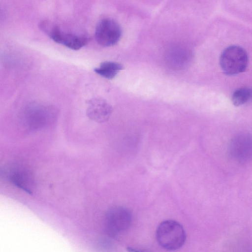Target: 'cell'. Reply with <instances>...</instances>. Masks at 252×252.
Segmentation results:
<instances>
[{
  "mask_svg": "<svg viewBox=\"0 0 252 252\" xmlns=\"http://www.w3.org/2000/svg\"><path fill=\"white\" fill-rule=\"evenodd\" d=\"M252 97V91L248 88H241L235 90L231 97L232 102L235 106L242 105Z\"/></svg>",
  "mask_w": 252,
  "mask_h": 252,
  "instance_id": "7c38bea8",
  "label": "cell"
},
{
  "mask_svg": "<svg viewBox=\"0 0 252 252\" xmlns=\"http://www.w3.org/2000/svg\"><path fill=\"white\" fill-rule=\"evenodd\" d=\"M122 31L119 24L111 18H104L97 24L94 36L99 45L108 47L116 44L120 40Z\"/></svg>",
  "mask_w": 252,
  "mask_h": 252,
  "instance_id": "8992f818",
  "label": "cell"
},
{
  "mask_svg": "<svg viewBox=\"0 0 252 252\" xmlns=\"http://www.w3.org/2000/svg\"><path fill=\"white\" fill-rule=\"evenodd\" d=\"M132 215L130 211L123 206L110 208L105 217V226L108 234L114 237L126 231L130 226Z\"/></svg>",
  "mask_w": 252,
  "mask_h": 252,
  "instance_id": "5b68a950",
  "label": "cell"
},
{
  "mask_svg": "<svg viewBox=\"0 0 252 252\" xmlns=\"http://www.w3.org/2000/svg\"><path fill=\"white\" fill-rule=\"evenodd\" d=\"M56 113L48 106L32 105L24 113V124L31 130H38L49 126L55 120Z\"/></svg>",
  "mask_w": 252,
  "mask_h": 252,
  "instance_id": "277c9868",
  "label": "cell"
},
{
  "mask_svg": "<svg viewBox=\"0 0 252 252\" xmlns=\"http://www.w3.org/2000/svg\"><path fill=\"white\" fill-rule=\"evenodd\" d=\"M156 235L158 244L168 251L180 249L186 240L184 227L178 222L173 220L161 222L157 227Z\"/></svg>",
  "mask_w": 252,
  "mask_h": 252,
  "instance_id": "6da1fadb",
  "label": "cell"
},
{
  "mask_svg": "<svg viewBox=\"0 0 252 252\" xmlns=\"http://www.w3.org/2000/svg\"><path fill=\"white\" fill-rule=\"evenodd\" d=\"M122 68V65L119 63L106 61L95 68L94 71L105 78L111 79L115 77Z\"/></svg>",
  "mask_w": 252,
  "mask_h": 252,
  "instance_id": "30bf717a",
  "label": "cell"
},
{
  "mask_svg": "<svg viewBox=\"0 0 252 252\" xmlns=\"http://www.w3.org/2000/svg\"><path fill=\"white\" fill-rule=\"evenodd\" d=\"M39 28L53 41L61 44L63 32L58 26L50 21L44 20L40 22Z\"/></svg>",
  "mask_w": 252,
  "mask_h": 252,
  "instance_id": "8fae6325",
  "label": "cell"
},
{
  "mask_svg": "<svg viewBox=\"0 0 252 252\" xmlns=\"http://www.w3.org/2000/svg\"><path fill=\"white\" fill-rule=\"evenodd\" d=\"M126 250L128 252H143L130 247H127Z\"/></svg>",
  "mask_w": 252,
  "mask_h": 252,
  "instance_id": "4fadbf2b",
  "label": "cell"
},
{
  "mask_svg": "<svg viewBox=\"0 0 252 252\" xmlns=\"http://www.w3.org/2000/svg\"><path fill=\"white\" fill-rule=\"evenodd\" d=\"M0 174L8 182L30 194L35 189V179L32 172L23 164L9 163L1 168Z\"/></svg>",
  "mask_w": 252,
  "mask_h": 252,
  "instance_id": "7a4b0ae2",
  "label": "cell"
},
{
  "mask_svg": "<svg viewBox=\"0 0 252 252\" xmlns=\"http://www.w3.org/2000/svg\"><path fill=\"white\" fill-rule=\"evenodd\" d=\"M87 115L92 120L99 123L107 121L112 112V106L104 99L94 98L88 102Z\"/></svg>",
  "mask_w": 252,
  "mask_h": 252,
  "instance_id": "ba28073f",
  "label": "cell"
},
{
  "mask_svg": "<svg viewBox=\"0 0 252 252\" xmlns=\"http://www.w3.org/2000/svg\"><path fill=\"white\" fill-rule=\"evenodd\" d=\"M90 38L86 36L72 33H62L61 44L74 50H77L85 46Z\"/></svg>",
  "mask_w": 252,
  "mask_h": 252,
  "instance_id": "9c48e42d",
  "label": "cell"
},
{
  "mask_svg": "<svg viewBox=\"0 0 252 252\" xmlns=\"http://www.w3.org/2000/svg\"><path fill=\"white\" fill-rule=\"evenodd\" d=\"M191 59V52L188 48L177 45L171 47L167 51L165 60L170 67L179 70L187 67Z\"/></svg>",
  "mask_w": 252,
  "mask_h": 252,
  "instance_id": "52a82bcc",
  "label": "cell"
},
{
  "mask_svg": "<svg viewBox=\"0 0 252 252\" xmlns=\"http://www.w3.org/2000/svg\"><path fill=\"white\" fill-rule=\"evenodd\" d=\"M220 63L221 69L226 74H237L246 69L248 63V54L241 47L230 46L221 53Z\"/></svg>",
  "mask_w": 252,
  "mask_h": 252,
  "instance_id": "3957f363",
  "label": "cell"
}]
</instances>
